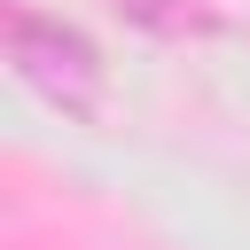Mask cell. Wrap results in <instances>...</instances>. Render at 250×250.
I'll use <instances>...</instances> for the list:
<instances>
[{
	"label": "cell",
	"mask_w": 250,
	"mask_h": 250,
	"mask_svg": "<svg viewBox=\"0 0 250 250\" xmlns=\"http://www.w3.org/2000/svg\"><path fill=\"white\" fill-rule=\"evenodd\" d=\"M8 62L23 70V86H39V94H47L55 109H70V117H86V109L102 102V55H94L78 31H62V23L31 16V8L8 16Z\"/></svg>",
	"instance_id": "6da1fadb"
},
{
	"label": "cell",
	"mask_w": 250,
	"mask_h": 250,
	"mask_svg": "<svg viewBox=\"0 0 250 250\" xmlns=\"http://www.w3.org/2000/svg\"><path fill=\"white\" fill-rule=\"evenodd\" d=\"M125 16H141V23H156V31H203V23H211V16L188 8V0H125Z\"/></svg>",
	"instance_id": "7a4b0ae2"
}]
</instances>
